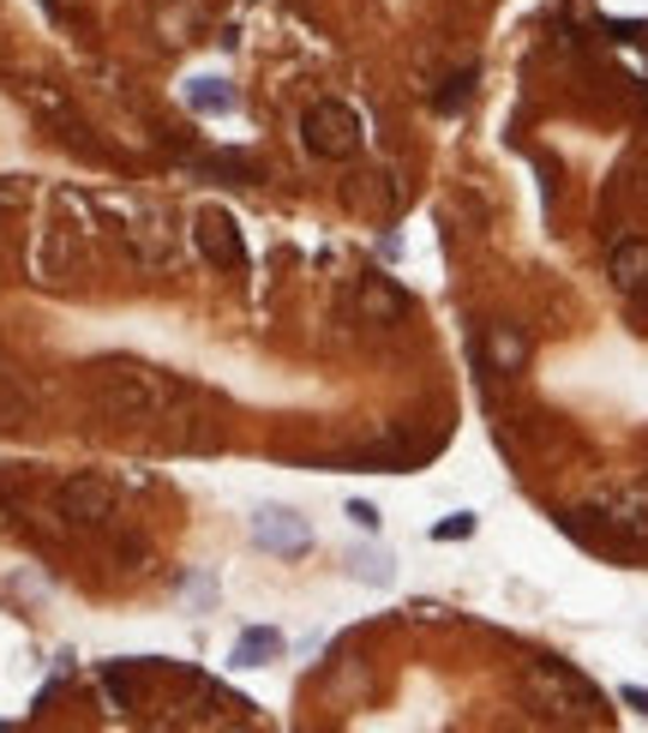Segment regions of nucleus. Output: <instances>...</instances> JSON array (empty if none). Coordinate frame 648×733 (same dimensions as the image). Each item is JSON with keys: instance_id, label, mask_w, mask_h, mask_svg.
<instances>
[{"instance_id": "obj_1", "label": "nucleus", "mask_w": 648, "mask_h": 733, "mask_svg": "<svg viewBox=\"0 0 648 733\" xmlns=\"http://www.w3.org/2000/svg\"><path fill=\"white\" fill-rule=\"evenodd\" d=\"M301 133H306V151H313V157H331V163H343V157L361 151V114L348 109V102L324 97V102H313V109H306Z\"/></svg>"}, {"instance_id": "obj_2", "label": "nucleus", "mask_w": 648, "mask_h": 733, "mask_svg": "<svg viewBox=\"0 0 648 733\" xmlns=\"http://www.w3.org/2000/svg\"><path fill=\"white\" fill-rule=\"evenodd\" d=\"M193 241L216 271H246V241H241V223H234L229 211L204 204V211L193 217Z\"/></svg>"}, {"instance_id": "obj_3", "label": "nucleus", "mask_w": 648, "mask_h": 733, "mask_svg": "<svg viewBox=\"0 0 648 733\" xmlns=\"http://www.w3.org/2000/svg\"><path fill=\"white\" fill-rule=\"evenodd\" d=\"M253 541L264 553H276V560H301V553L313 548V530H306V518H294L283 505H264L253 518Z\"/></svg>"}, {"instance_id": "obj_4", "label": "nucleus", "mask_w": 648, "mask_h": 733, "mask_svg": "<svg viewBox=\"0 0 648 733\" xmlns=\"http://www.w3.org/2000/svg\"><path fill=\"white\" fill-rule=\"evenodd\" d=\"M61 511L67 518H79V523H109L114 518V481H102V475H72L67 488H61Z\"/></svg>"}, {"instance_id": "obj_5", "label": "nucleus", "mask_w": 648, "mask_h": 733, "mask_svg": "<svg viewBox=\"0 0 648 733\" xmlns=\"http://www.w3.org/2000/svg\"><path fill=\"white\" fill-rule=\"evenodd\" d=\"M528 680H535L540 692H547V703H558V710H565V703H570V710H595V685L577 680V673L558 667V662H535V667H528Z\"/></svg>"}, {"instance_id": "obj_6", "label": "nucleus", "mask_w": 648, "mask_h": 733, "mask_svg": "<svg viewBox=\"0 0 648 733\" xmlns=\"http://www.w3.org/2000/svg\"><path fill=\"white\" fill-rule=\"evenodd\" d=\"M276 655H283V632H276V625H246L234 655H229V667H264V662H276Z\"/></svg>"}, {"instance_id": "obj_7", "label": "nucleus", "mask_w": 648, "mask_h": 733, "mask_svg": "<svg viewBox=\"0 0 648 733\" xmlns=\"http://www.w3.org/2000/svg\"><path fill=\"white\" fill-rule=\"evenodd\" d=\"M612 283L630 289V295H642L648 289V241H618L612 247Z\"/></svg>"}, {"instance_id": "obj_8", "label": "nucleus", "mask_w": 648, "mask_h": 733, "mask_svg": "<svg viewBox=\"0 0 648 733\" xmlns=\"http://www.w3.org/2000/svg\"><path fill=\"white\" fill-rule=\"evenodd\" d=\"M612 530V541H625V548H648V505L637 500H618L607 505V518H600Z\"/></svg>"}, {"instance_id": "obj_9", "label": "nucleus", "mask_w": 648, "mask_h": 733, "mask_svg": "<svg viewBox=\"0 0 648 733\" xmlns=\"http://www.w3.org/2000/svg\"><path fill=\"white\" fill-rule=\"evenodd\" d=\"M361 301H366V313H373L378 325H391V319H403V313H408V295L391 283V277H366Z\"/></svg>"}, {"instance_id": "obj_10", "label": "nucleus", "mask_w": 648, "mask_h": 733, "mask_svg": "<svg viewBox=\"0 0 648 733\" xmlns=\"http://www.w3.org/2000/svg\"><path fill=\"white\" fill-rule=\"evenodd\" d=\"M186 102H193L199 114H229L234 109V91L216 72H199V79H186Z\"/></svg>"}, {"instance_id": "obj_11", "label": "nucleus", "mask_w": 648, "mask_h": 733, "mask_svg": "<svg viewBox=\"0 0 648 733\" xmlns=\"http://www.w3.org/2000/svg\"><path fill=\"white\" fill-rule=\"evenodd\" d=\"M486 337H493V361H486V373H517L523 355H528L523 331H517V325H493Z\"/></svg>"}, {"instance_id": "obj_12", "label": "nucleus", "mask_w": 648, "mask_h": 733, "mask_svg": "<svg viewBox=\"0 0 648 733\" xmlns=\"http://www.w3.org/2000/svg\"><path fill=\"white\" fill-rule=\"evenodd\" d=\"M468 97H475V67H468V72H456V79H445V91H438L433 102H438V114H456Z\"/></svg>"}, {"instance_id": "obj_13", "label": "nucleus", "mask_w": 648, "mask_h": 733, "mask_svg": "<svg viewBox=\"0 0 648 733\" xmlns=\"http://www.w3.org/2000/svg\"><path fill=\"white\" fill-rule=\"evenodd\" d=\"M355 578H361V583H378V590H385V583L396 578V560H391V553H373V560H355Z\"/></svg>"}, {"instance_id": "obj_14", "label": "nucleus", "mask_w": 648, "mask_h": 733, "mask_svg": "<svg viewBox=\"0 0 648 733\" xmlns=\"http://www.w3.org/2000/svg\"><path fill=\"white\" fill-rule=\"evenodd\" d=\"M475 535V511H450L445 523H433V541H468Z\"/></svg>"}, {"instance_id": "obj_15", "label": "nucleus", "mask_w": 648, "mask_h": 733, "mask_svg": "<svg viewBox=\"0 0 648 733\" xmlns=\"http://www.w3.org/2000/svg\"><path fill=\"white\" fill-rule=\"evenodd\" d=\"M348 523H355V530H366V535H378V505H366V500H348Z\"/></svg>"}, {"instance_id": "obj_16", "label": "nucleus", "mask_w": 648, "mask_h": 733, "mask_svg": "<svg viewBox=\"0 0 648 733\" xmlns=\"http://www.w3.org/2000/svg\"><path fill=\"white\" fill-rule=\"evenodd\" d=\"M618 703H625V710H637L642 722H648V685H618Z\"/></svg>"}]
</instances>
